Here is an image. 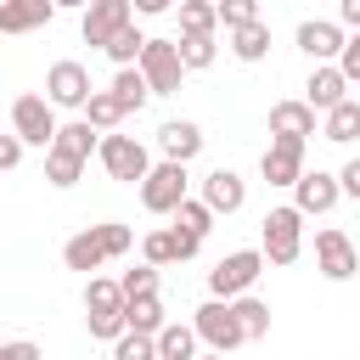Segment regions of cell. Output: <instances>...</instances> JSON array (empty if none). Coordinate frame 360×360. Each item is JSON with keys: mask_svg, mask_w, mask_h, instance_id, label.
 Instances as JSON below:
<instances>
[{"mask_svg": "<svg viewBox=\"0 0 360 360\" xmlns=\"http://www.w3.org/2000/svg\"><path fill=\"white\" fill-rule=\"evenodd\" d=\"M112 96L124 101V112H141V107H146V96H152V84H146V73H141V68H118Z\"/></svg>", "mask_w": 360, "mask_h": 360, "instance_id": "cell-24", "label": "cell"}, {"mask_svg": "<svg viewBox=\"0 0 360 360\" xmlns=\"http://www.w3.org/2000/svg\"><path fill=\"white\" fill-rule=\"evenodd\" d=\"M96 90H90V73L79 68V62H51V73H45V101L51 107H84Z\"/></svg>", "mask_w": 360, "mask_h": 360, "instance_id": "cell-12", "label": "cell"}, {"mask_svg": "<svg viewBox=\"0 0 360 360\" xmlns=\"http://www.w3.org/2000/svg\"><path fill=\"white\" fill-rule=\"evenodd\" d=\"M231 51H236L242 62H264V51H270V28H264V22L231 28Z\"/></svg>", "mask_w": 360, "mask_h": 360, "instance_id": "cell-27", "label": "cell"}, {"mask_svg": "<svg viewBox=\"0 0 360 360\" xmlns=\"http://www.w3.org/2000/svg\"><path fill=\"white\" fill-rule=\"evenodd\" d=\"M124 298H146V292H158V264H135V270H124Z\"/></svg>", "mask_w": 360, "mask_h": 360, "instance_id": "cell-36", "label": "cell"}, {"mask_svg": "<svg viewBox=\"0 0 360 360\" xmlns=\"http://www.w3.org/2000/svg\"><path fill=\"white\" fill-rule=\"evenodd\" d=\"M338 186H343L349 197H360V158H354V163H343V174H338Z\"/></svg>", "mask_w": 360, "mask_h": 360, "instance_id": "cell-41", "label": "cell"}, {"mask_svg": "<svg viewBox=\"0 0 360 360\" xmlns=\"http://www.w3.org/2000/svg\"><path fill=\"white\" fill-rule=\"evenodd\" d=\"M174 45H180V62L186 68H208L214 62V34H180Z\"/></svg>", "mask_w": 360, "mask_h": 360, "instance_id": "cell-33", "label": "cell"}, {"mask_svg": "<svg viewBox=\"0 0 360 360\" xmlns=\"http://www.w3.org/2000/svg\"><path fill=\"white\" fill-rule=\"evenodd\" d=\"M129 22H135V6H129V0H96V6H84V45L107 51L112 34L129 28Z\"/></svg>", "mask_w": 360, "mask_h": 360, "instance_id": "cell-10", "label": "cell"}, {"mask_svg": "<svg viewBox=\"0 0 360 360\" xmlns=\"http://www.w3.org/2000/svg\"><path fill=\"white\" fill-rule=\"evenodd\" d=\"M79 174H84V163H79V158H68V152H56V146L45 152V180H51V186H62V191H68V186H79Z\"/></svg>", "mask_w": 360, "mask_h": 360, "instance_id": "cell-32", "label": "cell"}, {"mask_svg": "<svg viewBox=\"0 0 360 360\" xmlns=\"http://www.w3.org/2000/svg\"><path fill=\"white\" fill-rule=\"evenodd\" d=\"M174 231H186V236H197V242H202V236L214 231V208H208L202 197H186V202L174 208Z\"/></svg>", "mask_w": 360, "mask_h": 360, "instance_id": "cell-26", "label": "cell"}, {"mask_svg": "<svg viewBox=\"0 0 360 360\" xmlns=\"http://www.w3.org/2000/svg\"><path fill=\"white\" fill-rule=\"evenodd\" d=\"M264 264H292L304 253V214L298 208H270L264 214Z\"/></svg>", "mask_w": 360, "mask_h": 360, "instance_id": "cell-4", "label": "cell"}, {"mask_svg": "<svg viewBox=\"0 0 360 360\" xmlns=\"http://www.w3.org/2000/svg\"><path fill=\"white\" fill-rule=\"evenodd\" d=\"M259 174L270 180V186H298V174H304V141H270L264 146V158H259Z\"/></svg>", "mask_w": 360, "mask_h": 360, "instance_id": "cell-13", "label": "cell"}, {"mask_svg": "<svg viewBox=\"0 0 360 360\" xmlns=\"http://www.w3.org/2000/svg\"><path fill=\"white\" fill-rule=\"evenodd\" d=\"M202 202H208L214 214H236V208L248 202V186H242V174H236V169H214V174L202 180Z\"/></svg>", "mask_w": 360, "mask_h": 360, "instance_id": "cell-19", "label": "cell"}, {"mask_svg": "<svg viewBox=\"0 0 360 360\" xmlns=\"http://www.w3.org/2000/svg\"><path fill=\"white\" fill-rule=\"evenodd\" d=\"M11 129H17L22 146H51L62 124H56V112H51L45 96H17L11 101Z\"/></svg>", "mask_w": 360, "mask_h": 360, "instance_id": "cell-8", "label": "cell"}, {"mask_svg": "<svg viewBox=\"0 0 360 360\" xmlns=\"http://www.w3.org/2000/svg\"><path fill=\"white\" fill-rule=\"evenodd\" d=\"M22 163V141L17 135H0V169H17Z\"/></svg>", "mask_w": 360, "mask_h": 360, "instance_id": "cell-40", "label": "cell"}, {"mask_svg": "<svg viewBox=\"0 0 360 360\" xmlns=\"http://www.w3.org/2000/svg\"><path fill=\"white\" fill-rule=\"evenodd\" d=\"M219 6L214 0H180V34H214Z\"/></svg>", "mask_w": 360, "mask_h": 360, "instance_id": "cell-29", "label": "cell"}, {"mask_svg": "<svg viewBox=\"0 0 360 360\" xmlns=\"http://www.w3.org/2000/svg\"><path fill=\"white\" fill-rule=\"evenodd\" d=\"M124 326L129 332H146V338H158L169 321H163V304H158V292H146V298H129L124 304Z\"/></svg>", "mask_w": 360, "mask_h": 360, "instance_id": "cell-21", "label": "cell"}, {"mask_svg": "<svg viewBox=\"0 0 360 360\" xmlns=\"http://www.w3.org/2000/svg\"><path fill=\"white\" fill-rule=\"evenodd\" d=\"M51 146H56V152H68V158H79V163H84V158H90V152H96V146H101V141H96V129H90V124H84V118H79V124H62V129H56V141H51Z\"/></svg>", "mask_w": 360, "mask_h": 360, "instance_id": "cell-25", "label": "cell"}, {"mask_svg": "<svg viewBox=\"0 0 360 360\" xmlns=\"http://www.w3.org/2000/svg\"><path fill=\"white\" fill-rule=\"evenodd\" d=\"M90 6H96V0H90Z\"/></svg>", "mask_w": 360, "mask_h": 360, "instance_id": "cell-46", "label": "cell"}, {"mask_svg": "<svg viewBox=\"0 0 360 360\" xmlns=\"http://www.w3.org/2000/svg\"><path fill=\"white\" fill-rule=\"evenodd\" d=\"M315 112H332L338 101H349V79L338 73V62H321L315 73H309V96H304Z\"/></svg>", "mask_w": 360, "mask_h": 360, "instance_id": "cell-20", "label": "cell"}, {"mask_svg": "<svg viewBox=\"0 0 360 360\" xmlns=\"http://www.w3.org/2000/svg\"><path fill=\"white\" fill-rule=\"evenodd\" d=\"M112 360H158V338H146V332H124V338L112 343Z\"/></svg>", "mask_w": 360, "mask_h": 360, "instance_id": "cell-34", "label": "cell"}, {"mask_svg": "<svg viewBox=\"0 0 360 360\" xmlns=\"http://www.w3.org/2000/svg\"><path fill=\"white\" fill-rule=\"evenodd\" d=\"M0 360H45V354H39V343L22 338V343H0Z\"/></svg>", "mask_w": 360, "mask_h": 360, "instance_id": "cell-39", "label": "cell"}, {"mask_svg": "<svg viewBox=\"0 0 360 360\" xmlns=\"http://www.w3.org/2000/svg\"><path fill=\"white\" fill-rule=\"evenodd\" d=\"M101 169L112 174V180H129V186H141L146 174H152V158H146V146L135 141V135H101Z\"/></svg>", "mask_w": 360, "mask_h": 360, "instance_id": "cell-5", "label": "cell"}, {"mask_svg": "<svg viewBox=\"0 0 360 360\" xmlns=\"http://www.w3.org/2000/svg\"><path fill=\"white\" fill-rule=\"evenodd\" d=\"M84 124H90V129H112V124H124V101H118L112 90H96V96L84 101Z\"/></svg>", "mask_w": 360, "mask_h": 360, "instance_id": "cell-28", "label": "cell"}, {"mask_svg": "<svg viewBox=\"0 0 360 360\" xmlns=\"http://www.w3.org/2000/svg\"><path fill=\"white\" fill-rule=\"evenodd\" d=\"M56 17V0H0V34H28Z\"/></svg>", "mask_w": 360, "mask_h": 360, "instance_id": "cell-16", "label": "cell"}, {"mask_svg": "<svg viewBox=\"0 0 360 360\" xmlns=\"http://www.w3.org/2000/svg\"><path fill=\"white\" fill-rule=\"evenodd\" d=\"M158 360H197V326L169 321V326L158 332Z\"/></svg>", "mask_w": 360, "mask_h": 360, "instance_id": "cell-22", "label": "cell"}, {"mask_svg": "<svg viewBox=\"0 0 360 360\" xmlns=\"http://www.w3.org/2000/svg\"><path fill=\"white\" fill-rule=\"evenodd\" d=\"M169 231H174V225H169ZM197 248H202V242H197V236H186V231H174V253H180V259H191V253H197Z\"/></svg>", "mask_w": 360, "mask_h": 360, "instance_id": "cell-42", "label": "cell"}, {"mask_svg": "<svg viewBox=\"0 0 360 360\" xmlns=\"http://www.w3.org/2000/svg\"><path fill=\"white\" fill-rule=\"evenodd\" d=\"M124 304H129V298H124V287L96 276V281L84 287V309H90L84 321H90V338H112V343H118V338L129 332V326H124Z\"/></svg>", "mask_w": 360, "mask_h": 360, "instance_id": "cell-2", "label": "cell"}, {"mask_svg": "<svg viewBox=\"0 0 360 360\" xmlns=\"http://www.w3.org/2000/svg\"><path fill=\"white\" fill-rule=\"evenodd\" d=\"M259 276H264V253H259V248H242V253H225V259L208 270V292L231 304V298H242Z\"/></svg>", "mask_w": 360, "mask_h": 360, "instance_id": "cell-3", "label": "cell"}, {"mask_svg": "<svg viewBox=\"0 0 360 360\" xmlns=\"http://www.w3.org/2000/svg\"><path fill=\"white\" fill-rule=\"evenodd\" d=\"M231 309H236V321H242V332H248V343L270 332V304H259V298H231Z\"/></svg>", "mask_w": 360, "mask_h": 360, "instance_id": "cell-31", "label": "cell"}, {"mask_svg": "<svg viewBox=\"0 0 360 360\" xmlns=\"http://www.w3.org/2000/svg\"><path fill=\"white\" fill-rule=\"evenodd\" d=\"M135 68L146 73L152 96H174V90H180V73H186V62H180V45H174V39H146V51H141V62H135Z\"/></svg>", "mask_w": 360, "mask_h": 360, "instance_id": "cell-7", "label": "cell"}, {"mask_svg": "<svg viewBox=\"0 0 360 360\" xmlns=\"http://www.w3.org/2000/svg\"><path fill=\"white\" fill-rule=\"evenodd\" d=\"M141 253H146V264H174V259H180V253H174V231H169V225H163V231H146Z\"/></svg>", "mask_w": 360, "mask_h": 360, "instance_id": "cell-35", "label": "cell"}, {"mask_svg": "<svg viewBox=\"0 0 360 360\" xmlns=\"http://www.w3.org/2000/svg\"><path fill=\"white\" fill-rule=\"evenodd\" d=\"M191 326H197V338H202L214 354H231L236 343H248V332H242V321H236V309H231L225 298H208Z\"/></svg>", "mask_w": 360, "mask_h": 360, "instance_id": "cell-6", "label": "cell"}, {"mask_svg": "<svg viewBox=\"0 0 360 360\" xmlns=\"http://www.w3.org/2000/svg\"><path fill=\"white\" fill-rule=\"evenodd\" d=\"M292 191H298V202H292L298 214H326V208H332V202L343 197V186H338V174H326V169H315V174L304 169Z\"/></svg>", "mask_w": 360, "mask_h": 360, "instance_id": "cell-14", "label": "cell"}, {"mask_svg": "<svg viewBox=\"0 0 360 360\" xmlns=\"http://www.w3.org/2000/svg\"><path fill=\"white\" fill-rule=\"evenodd\" d=\"M326 141H338V146H349V141H360V101H338L332 112H326V129H321Z\"/></svg>", "mask_w": 360, "mask_h": 360, "instance_id": "cell-23", "label": "cell"}, {"mask_svg": "<svg viewBox=\"0 0 360 360\" xmlns=\"http://www.w3.org/2000/svg\"><path fill=\"white\" fill-rule=\"evenodd\" d=\"M270 135H281V141H309V135H315V107H309V101H276V107H270Z\"/></svg>", "mask_w": 360, "mask_h": 360, "instance_id": "cell-17", "label": "cell"}, {"mask_svg": "<svg viewBox=\"0 0 360 360\" xmlns=\"http://www.w3.org/2000/svg\"><path fill=\"white\" fill-rule=\"evenodd\" d=\"M129 6H135V11H141V17H158V11H169V6H174V0H129Z\"/></svg>", "mask_w": 360, "mask_h": 360, "instance_id": "cell-43", "label": "cell"}, {"mask_svg": "<svg viewBox=\"0 0 360 360\" xmlns=\"http://www.w3.org/2000/svg\"><path fill=\"white\" fill-rule=\"evenodd\" d=\"M338 73H343L349 84H360V34L343 45V56H338Z\"/></svg>", "mask_w": 360, "mask_h": 360, "instance_id": "cell-38", "label": "cell"}, {"mask_svg": "<svg viewBox=\"0 0 360 360\" xmlns=\"http://www.w3.org/2000/svg\"><path fill=\"white\" fill-rule=\"evenodd\" d=\"M197 360H225V354H197Z\"/></svg>", "mask_w": 360, "mask_h": 360, "instance_id": "cell-45", "label": "cell"}, {"mask_svg": "<svg viewBox=\"0 0 360 360\" xmlns=\"http://www.w3.org/2000/svg\"><path fill=\"white\" fill-rule=\"evenodd\" d=\"M315 270H321L326 281H349V276L360 270L354 242H349L343 231H315Z\"/></svg>", "mask_w": 360, "mask_h": 360, "instance_id": "cell-11", "label": "cell"}, {"mask_svg": "<svg viewBox=\"0 0 360 360\" xmlns=\"http://www.w3.org/2000/svg\"><path fill=\"white\" fill-rule=\"evenodd\" d=\"M214 6H219V22H225V28L259 22V0H214Z\"/></svg>", "mask_w": 360, "mask_h": 360, "instance_id": "cell-37", "label": "cell"}, {"mask_svg": "<svg viewBox=\"0 0 360 360\" xmlns=\"http://www.w3.org/2000/svg\"><path fill=\"white\" fill-rule=\"evenodd\" d=\"M56 6H90V0H56Z\"/></svg>", "mask_w": 360, "mask_h": 360, "instance_id": "cell-44", "label": "cell"}, {"mask_svg": "<svg viewBox=\"0 0 360 360\" xmlns=\"http://www.w3.org/2000/svg\"><path fill=\"white\" fill-rule=\"evenodd\" d=\"M158 146H163L169 163H191V158L202 152V129H197L191 118H169V124L158 129Z\"/></svg>", "mask_w": 360, "mask_h": 360, "instance_id": "cell-18", "label": "cell"}, {"mask_svg": "<svg viewBox=\"0 0 360 360\" xmlns=\"http://www.w3.org/2000/svg\"><path fill=\"white\" fill-rule=\"evenodd\" d=\"M141 51H146V34H141L135 22H129V28H118V34H112V45H107V56H112L118 68H135V62H141Z\"/></svg>", "mask_w": 360, "mask_h": 360, "instance_id": "cell-30", "label": "cell"}, {"mask_svg": "<svg viewBox=\"0 0 360 360\" xmlns=\"http://www.w3.org/2000/svg\"><path fill=\"white\" fill-rule=\"evenodd\" d=\"M343 28L338 22H298V51L309 56V62H338L343 56Z\"/></svg>", "mask_w": 360, "mask_h": 360, "instance_id": "cell-15", "label": "cell"}, {"mask_svg": "<svg viewBox=\"0 0 360 360\" xmlns=\"http://www.w3.org/2000/svg\"><path fill=\"white\" fill-rule=\"evenodd\" d=\"M141 202L152 208V214H174L180 202H186V163H152V174L141 180Z\"/></svg>", "mask_w": 360, "mask_h": 360, "instance_id": "cell-9", "label": "cell"}, {"mask_svg": "<svg viewBox=\"0 0 360 360\" xmlns=\"http://www.w3.org/2000/svg\"><path fill=\"white\" fill-rule=\"evenodd\" d=\"M129 248H135V231H129V225H90V231L68 236L62 264H68V270H101L107 259H118V253H129Z\"/></svg>", "mask_w": 360, "mask_h": 360, "instance_id": "cell-1", "label": "cell"}]
</instances>
